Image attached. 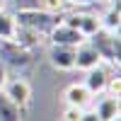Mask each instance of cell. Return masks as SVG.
Wrapping results in <instances>:
<instances>
[{"label":"cell","mask_w":121,"mask_h":121,"mask_svg":"<svg viewBox=\"0 0 121 121\" xmlns=\"http://www.w3.org/2000/svg\"><path fill=\"white\" fill-rule=\"evenodd\" d=\"M65 5H75V7H87V5H95L97 0H63Z\"/></svg>","instance_id":"17"},{"label":"cell","mask_w":121,"mask_h":121,"mask_svg":"<svg viewBox=\"0 0 121 121\" xmlns=\"http://www.w3.org/2000/svg\"><path fill=\"white\" fill-rule=\"evenodd\" d=\"M12 104H17L19 109H24L29 104V97H32V87H29L27 80L22 78H15V80H7L5 82V92H3Z\"/></svg>","instance_id":"3"},{"label":"cell","mask_w":121,"mask_h":121,"mask_svg":"<svg viewBox=\"0 0 121 121\" xmlns=\"http://www.w3.org/2000/svg\"><path fill=\"white\" fill-rule=\"evenodd\" d=\"M60 22H65L68 27L78 29L80 34H82L85 39H90L97 29H99V17L95 15H87V12H78V15H68L65 19H60Z\"/></svg>","instance_id":"5"},{"label":"cell","mask_w":121,"mask_h":121,"mask_svg":"<svg viewBox=\"0 0 121 121\" xmlns=\"http://www.w3.org/2000/svg\"><path fill=\"white\" fill-rule=\"evenodd\" d=\"M0 121H22V109L0 95Z\"/></svg>","instance_id":"13"},{"label":"cell","mask_w":121,"mask_h":121,"mask_svg":"<svg viewBox=\"0 0 121 121\" xmlns=\"http://www.w3.org/2000/svg\"><path fill=\"white\" fill-rule=\"evenodd\" d=\"M48 60L58 70H73L75 68V46H53L51 44Z\"/></svg>","instance_id":"8"},{"label":"cell","mask_w":121,"mask_h":121,"mask_svg":"<svg viewBox=\"0 0 121 121\" xmlns=\"http://www.w3.org/2000/svg\"><path fill=\"white\" fill-rule=\"evenodd\" d=\"M65 7L63 0H41V10H46V12H60V10Z\"/></svg>","instance_id":"14"},{"label":"cell","mask_w":121,"mask_h":121,"mask_svg":"<svg viewBox=\"0 0 121 121\" xmlns=\"http://www.w3.org/2000/svg\"><path fill=\"white\" fill-rule=\"evenodd\" d=\"M114 121H119V119H114Z\"/></svg>","instance_id":"20"},{"label":"cell","mask_w":121,"mask_h":121,"mask_svg":"<svg viewBox=\"0 0 121 121\" xmlns=\"http://www.w3.org/2000/svg\"><path fill=\"white\" fill-rule=\"evenodd\" d=\"M112 3H114V0H112Z\"/></svg>","instance_id":"21"},{"label":"cell","mask_w":121,"mask_h":121,"mask_svg":"<svg viewBox=\"0 0 121 121\" xmlns=\"http://www.w3.org/2000/svg\"><path fill=\"white\" fill-rule=\"evenodd\" d=\"M90 102H92V95H90V90L85 85H70L65 90V104L68 107H78V109H85Z\"/></svg>","instance_id":"9"},{"label":"cell","mask_w":121,"mask_h":121,"mask_svg":"<svg viewBox=\"0 0 121 121\" xmlns=\"http://www.w3.org/2000/svg\"><path fill=\"white\" fill-rule=\"evenodd\" d=\"M15 32H17V19L10 12L0 10V41H12Z\"/></svg>","instance_id":"12"},{"label":"cell","mask_w":121,"mask_h":121,"mask_svg":"<svg viewBox=\"0 0 121 121\" xmlns=\"http://www.w3.org/2000/svg\"><path fill=\"white\" fill-rule=\"evenodd\" d=\"M85 87L90 90V95H102L104 90H107V85H109V78H112V73L99 63V65H95V68H90V70H85Z\"/></svg>","instance_id":"6"},{"label":"cell","mask_w":121,"mask_h":121,"mask_svg":"<svg viewBox=\"0 0 121 121\" xmlns=\"http://www.w3.org/2000/svg\"><path fill=\"white\" fill-rule=\"evenodd\" d=\"M80 112L82 109H78V107H68L63 109V114H60V121H80Z\"/></svg>","instance_id":"15"},{"label":"cell","mask_w":121,"mask_h":121,"mask_svg":"<svg viewBox=\"0 0 121 121\" xmlns=\"http://www.w3.org/2000/svg\"><path fill=\"white\" fill-rule=\"evenodd\" d=\"M119 24H121V12H119V0H114L109 5L102 17H99V27L107 29V32H119Z\"/></svg>","instance_id":"11"},{"label":"cell","mask_w":121,"mask_h":121,"mask_svg":"<svg viewBox=\"0 0 121 121\" xmlns=\"http://www.w3.org/2000/svg\"><path fill=\"white\" fill-rule=\"evenodd\" d=\"M87 41L97 48L102 60H107L112 65H119V32H107V29L99 27Z\"/></svg>","instance_id":"1"},{"label":"cell","mask_w":121,"mask_h":121,"mask_svg":"<svg viewBox=\"0 0 121 121\" xmlns=\"http://www.w3.org/2000/svg\"><path fill=\"white\" fill-rule=\"evenodd\" d=\"M95 112H97V116L102 119V121H114V119H119V97H116V95H104V97L97 102Z\"/></svg>","instance_id":"10"},{"label":"cell","mask_w":121,"mask_h":121,"mask_svg":"<svg viewBox=\"0 0 121 121\" xmlns=\"http://www.w3.org/2000/svg\"><path fill=\"white\" fill-rule=\"evenodd\" d=\"M17 24L19 27H27V29H34L36 34H48L51 29L60 22V19H56L53 12H46V10H22L17 17Z\"/></svg>","instance_id":"2"},{"label":"cell","mask_w":121,"mask_h":121,"mask_svg":"<svg viewBox=\"0 0 121 121\" xmlns=\"http://www.w3.org/2000/svg\"><path fill=\"white\" fill-rule=\"evenodd\" d=\"M0 10H3V0H0Z\"/></svg>","instance_id":"19"},{"label":"cell","mask_w":121,"mask_h":121,"mask_svg":"<svg viewBox=\"0 0 121 121\" xmlns=\"http://www.w3.org/2000/svg\"><path fill=\"white\" fill-rule=\"evenodd\" d=\"M99 63H102V58H99L97 48L90 44L87 39H85L82 44L75 46V68H78V70H90V68H95V65H99Z\"/></svg>","instance_id":"7"},{"label":"cell","mask_w":121,"mask_h":121,"mask_svg":"<svg viewBox=\"0 0 121 121\" xmlns=\"http://www.w3.org/2000/svg\"><path fill=\"white\" fill-rule=\"evenodd\" d=\"M80 121H102V119L97 116L95 109H82V112H80Z\"/></svg>","instance_id":"16"},{"label":"cell","mask_w":121,"mask_h":121,"mask_svg":"<svg viewBox=\"0 0 121 121\" xmlns=\"http://www.w3.org/2000/svg\"><path fill=\"white\" fill-rule=\"evenodd\" d=\"M48 39H51L53 46H78L85 41V36L78 32V29L68 27L65 22H58L51 32H48Z\"/></svg>","instance_id":"4"},{"label":"cell","mask_w":121,"mask_h":121,"mask_svg":"<svg viewBox=\"0 0 121 121\" xmlns=\"http://www.w3.org/2000/svg\"><path fill=\"white\" fill-rule=\"evenodd\" d=\"M5 82H7V73H5V65H3V60H0V90L5 87Z\"/></svg>","instance_id":"18"}]
</instances>
